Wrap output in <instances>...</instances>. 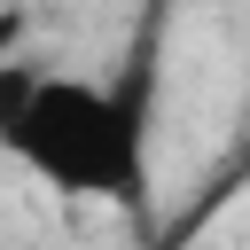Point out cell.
Wrapping results in <instances>:
<instances>
[{"mask_svg": "<svg viewBox=\"0 0 250 250\" xmlns=\"http://www.w3.org/2000/svg\"><path fill=\"white\" fill-rule=\"evenodd\" d=\"M0 148L55 195L141 203L148 195V78L125 94V86L16 62L0 70Z\"/></svg>", "mask_w": 250, "mask_h": 250, "instance_id": "obj_1", "label": "cell"}]
</instances>
